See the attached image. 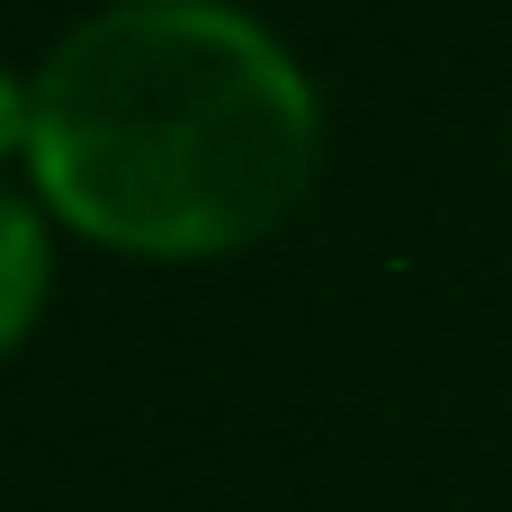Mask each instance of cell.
I'll use <instances>...</instances> for the list:
<instances>
[{
	"mask_svg": "<svg viewBox=\"0 0 512 512\" xmlns=\"http://www.w3.org/2000/svg\"><path fill=\"white\" fill-rule=\"evenodd\" d=\"M27 162L63 225L144 261H207L306 198L315 90L225 0H108L27 81Z\"/></svg>",
	"mask_w": 512,
	"mask_h": 512,
	"instance_id": "obj_1",
	"label": "cell"
},
{
	"mask_svg": "<svg viewBox=\"0 0 512 512\" xmlns=\"http://www.w3.org/2000/svg\"><path fill=\"white\" fill-rule=\"evenodd\" d=\"M36 306H45V225H36L27 198L0 189V360L18 351V333L36 324Z\"/></svg>",
	"mask_w": 512,
	"mask_h": 512,
	"instance_id": "obj_2",
	"label": "cell"
},
{
	"mask_svg": "<svg viewBox=\"0 0 512 512\" xmlns=\"http://www.w3.org/2000/svg\"><path fill=\"white\" fill-rule=\"evenodd\" d=\"M9 144H27V90L0 72V153H9Z\"/></svg>",
	"mask_w": 512,
	"mask_h": 512,
	"instance_id": "obj_3",
	"label": "cell"
}]
</instances>
